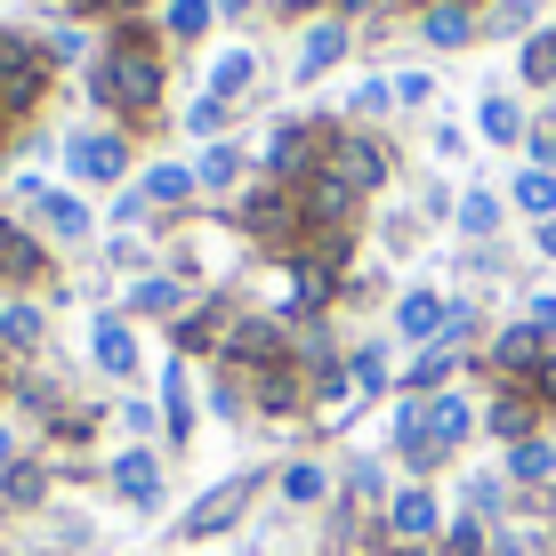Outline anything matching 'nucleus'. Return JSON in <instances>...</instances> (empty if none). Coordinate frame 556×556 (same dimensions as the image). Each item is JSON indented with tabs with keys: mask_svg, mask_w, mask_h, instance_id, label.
I'll use <instances>...</instances> for the list:
<instances>
[{
	"mask_svg": "<svg viewBox=\"0 0 556 556\" xmlns=\"http://www.w3.org/2000/svg\"><path fill=\"white\" fill-rule=\"evenodd\" d=\"M468 435H476V404L452 395V388L444 395H404V404H395V459H404L412 476H435Z\"/></svg>",
	"mask_w": 556,
	"mask_h": 556,
	"instance_id": "nucleus-1",
	"label": "nucleus"
},
{
	"mask_svg": "<svg viewBox=\"0 0 556 556\" xmlns=\"http://www.w3.org/2000/svg\"><path fill=\"white\" fill-rule=\"evenodd\" d=\"M162 89H169V73H162V56H153V49L105 41L98 56H89V98H98L105 113H122V122L162 113Z\"/></svg>",
	"mask_w": 556,
	"mask_h": 556,
	"instance_id": "nucleus-2",
	"label": "nucleus"
},
{
	"mask_svg": "<svg viewBox=\"0 0 556 556\" xmlns=\"http://www.w3.org/2000/svg\"><path fill=\"white\" fill-rule=\"evenodd\" d=\"M235 226H242V242H258V251H275V258H299V251H306V210H299V186H275V178L242 186Z\"/></svg>",
	"mask_w": 556,
	"mask_h": 556,
	"instance_id": "nucleus-3",
	"label": "nucleus"
},
{
	"mask_svg": "<svg viewBox=\"0 0 556 556\" xmlns=\"http://www.w3.org/2000/svg\"><path fill=\"white\" fill-rule=\"evenodd\" d=\"M258 492H266V468H242V476H226V484H210L202 501H186L178 541H218V532H235L242 516H251Z\"/></svg>",
	"mask_w": 556,
	"mask_h": 556,
	"instance_id": "nucleus-4",
	"label": "nucleus"
},
{
	"mask_svg": "<svg viewBox=\"0 0 556 556\" xmlns=\"http://www.w3.org/2000/svg\"><path fill=\"white\" fill-rule=\"evenodd\" d=\"M49 81H56V65L41 56V41L0 33V122H25V113L49 98Z\"/></svg>",
	"mask_w": 556,
	"mask_h": 556,
	"instance_id": "nucleus-5",
	"label": "nucleus"
},
{
	"mask_svg": "<svg viewBox=\"0 0 556 556\" xmlns=\"http://www.w3.org/2000/svg\"><path fill=\"white\" fill-rule=\"evenodd\" d=\"M235 323H242V299L202 291L178 323H169V339H178V355H210V363H218V355H226V339H235Z\"/></svg>",
	"mask_w": 556,
	"mask_h": 556,
	"instance_id": "nucleus-6",
	"label": "nucleus"
},
{
	"mask_svg": "<svg viewBox=\"0 0 556 556\" xmlns=\"http://www.w3.org/2000/svg\"><path fill=\"white\" fill-rule=\"evenodd\" d=\"M323 169H339V178H348V186H355V194H363V202H371V194H379V186H388V178H395V153H388V146H379V138H371V129H331V153H323Z\"/></svg>",
	"mask_w": 556,
	"mask_h": 556,
	"instance_id": "nucleus-7",
	"label": "nucleus"
},
{
	"mask_svg": "<svg viewBox=\"0 0 556 556\" xmlns=\"http://www.w3.org/2000/svg\"><path fill=\"white\" fill-rule=\"evenodd\" d=\"M379 525H388L395 548H435L444 541V501H435L428 484H395L388 508H379Z\"/></svg>",
	"mask_w": 556,
	"mask_h": 556,
	"instance_id": "nucleus-8",
	"label": "nucleus"
},
{
	"mask_svg": "<svg viewBox=\"0 0 556 556\" xmlns=\"http://www.w3.org/2000/svg\"><path fill=\"white\" fill-rule=\"evenodd\" d=\"M65 162H73V178H81V186H122L129 169H138V153H129L122 129H73Z\"/></svg>",
	"mask_w": 556,
	"mask_h": 556,
	"instance_id": "nucleus-9",
	"label": "nucleus"
},
{
	"mask_svg": "<svg viewBox=\"0 0 556 556\" xmlns=\"http://www.w3.org/2000/svg\"><path fill=\"white\" fill-rule=\"evenodd\" d=\"M235 379H242V404H251L258 419L315 412V404H306V371H299V363H266V371H235Z\"/></svg>",
	"mask_w": 556,
	"mask_h": 556,
	"instance_id": "nucleus-10",
	"label": "nucleus"
},
{
	"mask_svg": "<svg viewBox=\"0 0 556 556\" xmlns=\"http://www.w3.org/2000/svg\"><path fill=\"white\" fill-rule=\"evenodd\" d=\"M548 348H556V339H548V331H532V323H501V331H492V348H484V363L501 371V388H525L532 363H541Z\"/></svg>",
	"mask_w": 556,
	"mask_h": 556,
	"instance_id": "nucleus-11",
	"label": "nucleus"
},
{
	"mask_svg": "<svg viewBox=\"0 0 556 556\" xmlns=\"http://www.w3.org/2000/svg\"><path fill=\"white\" fill-rule=\"evenodd\" d=\"M16 194L33 202L41 235H56V242H81V235H89V202H81V194H56V186H41V178H16Z\"/></svg>",
	"mask_w": 556,
	"mask_h": 556,
	"instance_id": "nucleus-12",
	"label": "nucleus"
},
{
	"mask_svg": "<svg viewBox=\"0 0 556 556\" xmlns=\"http://www.w3.org/2000/svg\"><path fill=\"white\" fill-rule=\"evenodd\" d=\"M41 275H49V242L0 210V282H16V291H25V282H41Z\"/></svg>",
	"mask_w": 556,
	"mask_h": 556,
	"instance_id": "nucleus-13",
	"label": "nucleus"
},
{
	"mask_svg": "<svg viewBox=\"0 0 556 556\" xmlns=\"http://www.w3.org/2000/svg\"><path fill=\"white\" fill-rule=\"evenodd\" d=\"M348 49H355L348 16H315V25L299 33V81H323L331 65H348Z\"/></svg>",
	"mask_w": 556,
	"mask_h": 556,
	"instance_id": "nucleus-14",
	"label": "nucleus"
},
{
	"mask_svg": "<svg viewBox=\"0 0 556 556\" xmlns=\"http://www.w3.org/2000/svg\"><path fill=\"white\" fill-rule=\"evenodd\" d=\"M476 428H484V435H492V444H501V452H508V444H525V435H532V428H541V404H532V395H525V388H501V395H492V404H484V412H476Z\"/></svg>",
	"mask_w": 556,
	"mask_h": 556,
	"instance_id": "nucleus-15",
	"label": "nucleus"
},
{
	"mask_svg": "<svg viewBox=\"0 0 556 556\" xmlns=\"http://www.w3.org/2000/svg\"><path fill=\"white\" fill-rule=\"evenodd\" d=\"M113 492H122L129 508H162V459H153L146 444H129V452H113Z\"/></svg>",
	"mask_w": 556,
	"mask_h": 556,
	"instance_id": "nucleus-16",
	"label": "nucleus"
},
{
	"mask_svg": "<svg viewBox=\"0 0 556 556\" xmlns=\"http://www.w3.org/2000/svg\"><path fill=\"white\" fill-rule=\"evenodd\" d=\"M89 355H98L105 379H129V371H138V331H129V315H113V306H105V315L89 323Z\"/></svg>",
	"mask_w": 556,
	"mask_h": 556,
	"instance_id": "nucleus-17",
	"label": "nucleus"
},
{
	"mask_svg": "<svg viewBox=\"0 0 556 556\" xmlns=\"http://www.w3.org/2000/svg\"><path fill=\"white\" fill-rule=\"evenodd\" d=\"M0 348L9 355H41L49 348V306L41 299H0Z\"/></svg>",
	"mask_w": 556,
	"mask_h": 556,
	"instance_id": "nucleus-18",
	"label": "nucleus"
},
{
	"mask_svg": "<svg viewBox=\"0 0 556 556\" xmlns=\"http://www.w3.org/2000/svg\"><path fill=\"white\" fill-rule=\"evenodd\" d=\"M444 291H404L395 299V331L412 339V348H435V339H444Z\"/></svg>",
	"mask_w": 556,
	"mask_h": 556,
	"instance_id": "nucleus-19",
	"label": "nucleus"
},
{
	"mask_svg": "<svg viewBox=\"0 0 556 556\" xmlns=\"http://www.w3.org/2000/svg\"><path fill=\"white\" fill-rule=\"evenodd\" d=\"M186 306H194L186 275H138V282H129V315H162V323H178Z\"/></svg>",
	"mask_w": 556,
	"mask_h": 556,
	"instance_id": "nucleus-20",
	"label": "nucleus"
},
{
	"mask_svg": "<svg viewBox=\"0 0 556 556\" xmlns=\"http://www.w3.org/2000/svg\"><path fill=\"white\" fill-rule=\"evenodd\" d=\"M501 476L516 492H541L548 476H556V435H525V444H508V459H501Z\"/></svg>",
	"mask_w": 556,
	"mask_h": 556,
	"instance_id": "nucleus-21",
	"label": "nucleus"
},
{
	"mask_svg": "<svg viewBox=\"0 0 556 556\" xmlns=\"http://www.w3.org/2000/svg\"><path fill=\"white\" fill-rule=\"evenodd\" d=\"M49 484H56V459H16L9 476H0V508H16V516H33L49 501Z\"/></svg>",
	"mask_w": 556,
	"mask_h": 556,
	"instance_id": "nucleus-22",
	"label": "nucleus"
},
{
	"mask_svg": "<svg viewBox=\"0 0 556 556\" xmlns=\"http://www.w3.org/2000/svg\"><path fill=\"white\" fill-rule=\"evenodd\" d=\"M419 41H428V49H468L476 41V9H459V0H428V9H419Z\"/></svg>",
	"mask_w": 556,
	"mask_h": 556,
	"instance_id": "nucleus-23",
	"label": "nucleus"
},
{
	"mask_svg": "<svg viewBox=\"0 0 556 556\" xmlns=\"http://www.w3.org/2000/svg\"><path fill=\"white\" fill-rule=\"evenodd\" d=\"M275 492H282V501H291V508H323V501H331V492H339V476L323 468V459H291V468L275 476Z\"/></svg>",
	"mask_w": 556,
	"mask_h": 556,
	"instance_id": "nucleus-24",
	"label": "nucleus"
},
{
	"mask_svg": "<svg viewBox=\"0 0 556 556\" xmlns=\"http://www.w3.org/2000/svg\"><path fill=\"white\" fill-rule=\"evenodd\" d=\"M242 169H251V153H242L235 138H218V146H202L194 186H202V194H235V186H242Z\"/></svg>",
	"mask_w": 556,
	"mask_h": 556,
	"instance_id": "nucleus-25",
	"label": "nucleus"
},
{
	"mask_svg": "<svg viewBox=\"0 0 556 556\" xmlns=\"http://www.w3.org/2000/svg\"><path fill=\"white\" fill-rule=\"evenodd\" d=\"M452 371H459V348H419V355L404 363V395H444Z\"/></svg>",
	"mask_w": 556,
	"mask_h": 556,
	"instance_id": "nucleus-26",
	"label": "nucleus"
},
{
	"mask_svg": "<svg viewBox=\"0 0 556 556\" xmlns=\"http://www.w3.org/2000/svg\"><path fill=\"white\" fill-rule=\"evenodd\" d=\"M162 428H169V444H186V435H194V388H186V355L162 371Z\"/></svg>",
	"mask_w": 556,
	"mask_h": 556,
	"instance_id": "nucleus-27",
	"label": "nucleus"
},
{
	"mask_svg": "<svg viewBox=\"0 0 556 556\" xmlns=\"http://www.w3.org/2000/svg\"><path fill=\"white\" fill-rule=\"evenodd\" d=\"M138 186H146V202H153V210H178V202H194V194H202V186H194V162H153Z\"/></svg>",
	"mask_w": 556,
	"mask_h": 556,
	"instance_id": "nucleus-28",
	"label": "nucleus"
},
{
	"mask_svg": "<svg viewBox=\"0 0 556 556\" xmlns=\"http://www.w3.org/2000/svg\"><path fill=\"white\" fill-rule=\"evenodd\" d=\"M348 379H355V395H388L395 388V363L379 339H363V348H348Z\"/></svg>",
	"mask_w": 556,
	"mask_h": 556,
	"instance_id": "nucleus-29",
	"label": "nucleus"
},
{
	"mask_svg": "<svg viewBox=\"0 0 556 556\" xmlns=\"http://www.w3.org/2000/svg\"><path fill=\"white\" fill-rule=\"evenodd\" d=\"M242 89H258V49H226L218 65H210V98H226V105H235Z\"/></svg>",
	"mask_w": 556,
	"mask_h": 556,
	"instance_id": "nucleus-30",
	"label": "nucleus"
},
{
	"mask_svg": "<svg viewBox=\"0 0 556 556\" xmlns=\"http://www.w3.org/2000/svg\"><path fill=\"white\" fill-rule=\"evenodd\" d=\"M339 484H348V501L363 508V516H379V508H388V468H379V459H348V476H339Z\"/></svg>",
	"mask_w": 556,
	"mask_h": 556,
	"instance_id": "nucleus-31",
	"label": "nucleus"
},
{
	"mask_svg": "<svg viewBox=\"0 0 556 556\" xmlns=\"http://www.w3.org/2000/svg\"><path fill=\"white\" fill-rule=\"evenodd\" d=\"M508 202L525 210L532 226L541 218H556V169H516V186H508Z\"/></svg>",
	"mask_w": 556,
	"mask_h": 556,
	"instance_id": "nucleus-32",
	"label": "nucleus"
},
{
	"mask_svg": "<svg viewBox=\"0 0 556 556\" xmlns=\"http://www.w3.org/2000/svg\"><path fill=\"white\" fill-rule=\"evenodd\" d=\"M210 25H218L210 0H162V41H202Z\"/></svg>",
	"mask_w": 556,
	"mask_h": 556,
	"instance_id": "nucleus-33",
	"label": "nucleus"
},
{
	"mask_svg": "<svg viewBox=\"0 0 556 556\" xmlns=\"http://www.w3.org/2000/svg\"><path fill=\"white\" fill-rule=\"evenodd\" d=\"M452 218H459V235H468V242H492V235H501V194H484V186H476V194L452 202Z\"/></svg>",
	"mask_w": 556,
	"mask_h": 556,
	"instance_id": "nucleus-34",
	"label": "nucleus"
},
{
	"mask_svg": "<svg viewBox=\"0 0 556 556\" xmlns=\"http://www.w3.org/2000/svg\"><path fill=\"white\" fill-rule=\"evenodd\" d=\"M476 129H484L492 146H516V138H532V129H525V105H508V98H484V105H476Z\"/></svg>",
	"mask_w": 556,
	"mask_h": 556,
	"instance_id": "nucleus-35",
	"label": "nucleus"
},
{
	"mask_svg": "<svg viewBox=\"0 0 556 556\" xmlns=\"http://www.w3.org/2000/svg\"><path fill=\"white\" fill-rule=\"evenodd\" d=\"M459 501H468L476 525H501V508H508V476H468V484H459Z\"/></svg>",
	"mask_w": 556,
	"mask_h": 556,
	"instance_id": "nucleus-36",
	"label": "nucleus"
},
{
	"mask_svg": "<svg viewBox=\"0 0 556 556\" xmlns=\"http://www.w3.org/2000/svg\"><path fill=\"white\" fill-rule=\"evenodd\" d=\"M435 556H492V525H476V516H452Z\"/></svg>",
	"mask_w": 556,
	"mask_h": 556,
	"instance_id": "nucleus-37",
	"label": "nucleus"
},
{
	"mask_svg": "<svg viewBox=\"0 0 556 556\" xmlns=\"http://www.w3.org/2000/svg\"><path fill=\"white\" fill-rule=\"evenodd\" d=\"M226 122H235V105L210 98V89H202L194 105H186V138H210V146H218V138H226Z\"/></svg>",
	"mask_w": 556,
	"mask_h": 556,
	"instance_id": "nucleus-38",
	"label": "nucleus"
},
{
	"mask_svg": "<svg viewBox=\"0 0 556 556\" xmlns=\"http://www.w3.org/2000/svg\"><path fill=\"white\" fill-rule=\"evenodd\" d=\"M516 73H525V81H541V89H556V33H532V41L516 49Z\"/></svg>",
	"mask_w": 556,
	"mask_h": 556,
	"instance_id": "nucleus-39",
	"label": "nucleus"
},
{
	"mask_svg": "<svg viewBox=\"0 0 556 556\" xmlns=\"http://www.w3.org/2000/svg\"><path fill=\"white\" fill-rule=\"evenodd\" d=\"M395 105V81H388V73H371V81H355V98H348V113H355V122H379V113H388Z\"/></svg>",
	"mask_w": 556,
	"mask_h": 556,
	"instance_id": "nucleus-40",
	"label": "nucleus"
},
{
	"mask_svg": "<svg viewBox=\"0 0 556 556\" xmlns=\"http://www.w3.org/2000/svg\"><path fill=\"white\" fill-rule=\"evenodd\" d=\"M468 339H476V306L452 299V306H444V339H435V348H468Z\"/></svg>",
	"mask_w": 556,
	"mask_h": 556,
	"instance_id": "nucleus-41",
	"label": "nucleus"
},
{
	"mask_svg": "<svg viewBox=\"0 0 556 556\" xmlns=\"http://www.w3.org/2000/svg\"><path fill=\"white\" fill-rule=\"evenodd\" d=\"M525 395H532V404H541V412H556V348H548L541 363H532V379H525Z\"/></svg>",
	"mask_w": 556,
	"mask_h": 556,
	"instance_id": "nucleus-42",
	"label": "nucleus"
},
{
	"mask_svg": "<svg viewBox=\"0 0 556 556\" xmlns=\"http://www.w3.org/2000/svg\"><path fill=\"white\" fill-rule=\"evenodd\" d=\"M41 56H49L56 73H65V65H81L89 49H81V33H49V41H41Z\"/></svg>",
	"mask_w": 556,
	"mask_h": 556,
	"instance_id": "nucleus-43",
	"label": "nucleus"
},
{
	"mask_svg": "<svg viewBox=\"0 0 556 556\" xmlns=\"http://www.w3.org/2000/svg\"><path fill=\"white\" fill-rule=\"evenodd\" d=\"M525 323H532V331H548V339H556V291H532V306H525Z\"/></svg>",
	"mask_w": 556,
	"mask_h": 556,
	"instance_id": "nucleus-44",
	"label": "nucleus"
},
{
	"mask_svg": "<svg viewBox=\"0 0 556 556\" xmlns=\"http://www.w3.org/2000/svg\"><path fill=\"white\" fill-rule=\"evenodd\" d=\"M146 210H153V202H146V186H122V194H113V218H122V226H129V218H146Z\"/></svg>",
	"mask_w": 556,
	"mask_h": 556,
	"instance_id": "nucleus-45",
	"label": "nucleus"
},
{
	"mask_svg": "<svg viewBox=\"0 0 556 556\" xmlns=\"http://www.w3.org/2000/svg\"><path fill=\"white\" fill-rule=\"evenodd\" d=\"M428 89H435L428 73H395V98H404V105H428Z\"/></svg>",
	"mask_w": 556,
	"mask_h": 556,
	"instance_id": "nucleus-46",
	"label": "nucleus"
},
{
	"mask_svg": "<svg viewBox=\"0 0 556 556\" xmlns=\"http://www.w3.org/2000/svg\"><path fill=\"white\" fill-rule=\"evenodd\" d=\"M532 169H556V129H532Z\"/></svg>",
	"mask_w": 556,
	"mask_h": 556,
	"instance_id": "nucleus-47",
	"label": "nucleus"
},
{
	"mask_svg": "<svg viewBox=\"0 0 556 556\" xmlns=\"http://www.w3.org/2000/svg\"><path fill=\"white\" fill-rule=\"evenodd\" d=\"M122 428L129 435H153V404H122Z\"/></svg>",
	"mask_w": 556,
	"mask_h": 556,
	"instance_id": "nucleus-48",
	"label": "nucleus"
},
{
	"mask_svg": "<svg viewBox=\"0 0 556 556\" xmlns=\"http://www.w3.org/2000/svg\"><path fill=\"white\" fill-rule=\"evenodd\" d=\"M532 251H541V258H556V218H541V226H532Z\"/></svg>",
	"mask_w": 556,
	"mask_h": 556,
	"instance_id": "nucleus-49",
	"label": "nucleus"
},
{
	"mask_svg": "<svg viewBox=\"0 0 556 556\" xmlns=\"http://www.w3.org/2000/svg\"><path fill=\"white\" fill-rule=\"evenodd\" d=\"M16 468V428H0V476Z\"/></svg>",
	"mask_w": 556,
	"mask_h": 556,
	"instance_id": "nucleus-50",
	"label": "nucleus"
},
{
	"mask_svg": "<svg viewBox=\"0 0 556 556\" xmlns=\"http://www.w3.org/2000/svg\"><path fill=\"white\" fill-rule=\"evenodd\" d=\"M210 9H218V16H251L258 0H210Z\"/></svg>",
	"mask_w": 556,
	"mask_h": 556,
	"instance_id": "nucleus-51",
	"label": "nucleus"
},
{
	"mask_svg": "<svg viewBox=\"0 0 556 556\" xmlns=\"http://www.w3.org/2000/svg\"><path fill=\"white\" fill-rule=\"evenodd\" d=\"M371 9H388V0H339V16H371Z\"/></svg>",
	"mask_w": 556,
	"mask_h": 556,
	"instance_id": "nucleus-52",
	"label": "nucleus"
},
{
	"mask_svg": "<svg viewBox=\"0 0 556 556\" xmlns=\"http://www.w3.org/2000/svg\"><path fill=\"white\" fill-rule=\"evenodd\" d=\"M275 9H291V16H306V9H323V0H275Z\"/></svg>",
	"mask_w": 556,
	"mask_h": 556,
	"instance_id": "nucleus-53",
	"label": "nucleus"
},
{
	"mask_svg": "<svg viewBox=\"0 0 556 556\" xmlns=\"http://www.w3.org/2000/svg\"><path fill=\"white\" fill-rule=\"evenodd\" d=\"M65 9H98V0H65Z\"/></svg>",
	"mask_w": 556,
	"mask_h": 556,
	"instance_id": "nucleus-54",
	"label": "nucleus"
},
{
	"mask_svg": "<svg viewBox=\"0 0 556 556\" xmlns=\"http://www.w3.org/2000/svg\"><path fill=\"white\" fill-rule=\"evenodd\" d=\"M548 122H556V89H548Z\"/></svg>",
	"mask_w": 556,
	"mask_h": 556,
	"instance_id": "nucleus-55",
	"label": "nucleus"
},
{
	"mask_svg": "<svg viewBox=\"0 0 556 556\" xmlns=\"http://www.w3.org/2000/svg\"><path fill=\"white\" fill-rule=\"evenodd\" d=\"M459 9H476V0H459Z\"/></svg>",
	"mask_w": 556,
	"mask_h": 556,
	"instance_id": "nucleus-56",
	"label": "nucleus"
},
{
	"mask_svg": "<svg viewBox=\"0 0 556 556\" xmlns=\"http://www.w3.org/2000/svg\"><path fill=\"white\" fill-rule=\"evenodd\" d=\"M548 548H556V532H548Z\"/></svg>",
	"mask_w": 556,
	"mask_h": 556,
	"instance_id": "nucleus-57",
	"label": "nucleus"
}]
</instances>
